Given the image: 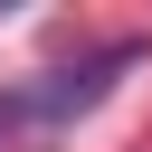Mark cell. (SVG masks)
I'll use <instances>...</instances> for the list:
<instances>
[{
  "instance_id": "obj_1",
  "label": "cell",
  "mask_w": 152,
  "mask_h": 152,
  "mask_svg": "<svg viewBox=\"0 0 152 152\" xmlns=\"http://www.w3.org/2000/svg\"><path fill=\"white\" fill-rule=\"evenodd\" d=\"M124 66H142V38H104V48H86L76 66H48V76L0 86V142H10V152H57L66 124L95 114V104L114 95Z\"/></svg>"
}]
</instances>
